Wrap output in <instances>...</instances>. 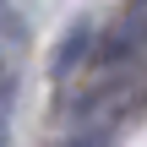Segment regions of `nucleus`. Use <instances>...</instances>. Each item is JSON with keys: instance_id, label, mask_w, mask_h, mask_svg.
<instances>
[{"instance_id": "obj_1", "label": "nucleus", "mask_w": 147, "mask_h": 147, "mask_svg": "<svg viewBox=\"0 0 147 147\" xmlns=\"http://www.w3.org/2000/svg\"><path fill=\"white\" fill-rule=\"evenodd\" d=\"M147 104V82H136V76H115L104 93H93L87 98V109H82V120L87 125H104V120H120V115H136Z\"/></svg>"}, {"instance_id": "obj_2", "label": "nucleus", "mask_w": 147, "mask_h": 147, "mask_svg": "<svg viewBox=\"0 0 147 147\" xmlns=\"http://www.w3.org/2000/svg\"><path fill=\"white\" fill-rule=\"evenodd\" d=\"M142 44H147V0H131V11L120 16V27L109 38V55L120 60V55H136Z\"/></svg>"}, {"instance_id": "obj_3", "label": "nucleus", "mask_w": 147, "mask_h": 147, "mask_svg": "<svg viewBox=\"0 0 147 147\" xmlns=\"http://www.w3.org/2000/svg\"><path fill=\"white\" fill-rule=\"evenodd\" d=\"M87 49V22H71V33L60 38V55H55V76H71V60H82Z\"/></svg>"}]
</instances>
